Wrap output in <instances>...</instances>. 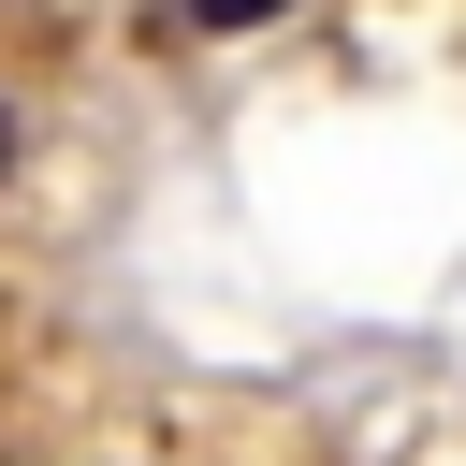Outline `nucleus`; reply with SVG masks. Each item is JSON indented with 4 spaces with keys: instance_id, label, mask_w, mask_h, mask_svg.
Returning <instances> with one entry per match:
<instances>
[{
    "instance_id": "f257e3e1",
    "label": "nucleus",
    "mask_w": 466,
    "mask_h": 466,
    "mask_svg": "<svg viewBox=\"0 0 466 466\" xmlns=\"http://www.w3.org/2000/svg\"><path fill=\"white\" fill-rule=\"evenodd\" d=\"M189 29H262V15H291V0H175Z\"/></svg>"
},
{
    "instance_id": "f03ea898",
    "label": "nucleus",
    "mask_w": 466,
    "mask_h": 466,
    "mask_svg": "<svg viewBox=\"0 0 466 466\" xmlns=\"http://www.w3.org/2000/svg\"><path fill=\"white\" fill-rule=\"evenodd\" d=\"M0 175H15V102H0Z\"/></svg>"
}]
</instances>
